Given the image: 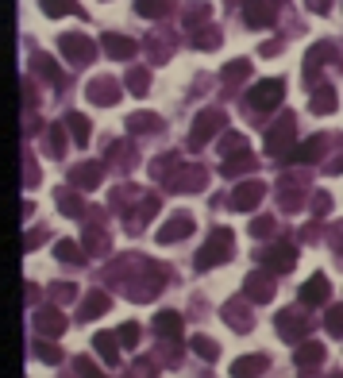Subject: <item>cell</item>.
<instances>
[{
  "label": "cell",
  "instance_id": "ac0fdd59",
  "mask_svg": "<svg viewBox=\"0 0 343 378\" xmlns=\"http://www.w3.org/2000/svg\"><path fill=\"white\" fill-rule=\"evenodd\" d=\"M62 324H66V320H62L58 313H39V328H54V332H62Z\"/></svg>",
  "mask_w": 343,
  "mask_h": 378
},
{
  "label": "cell",
  "instance_id": "5bb4252c",
  "mask_svg": "<svg viewBox=\"0 0 343 378\" xmlns=\"http://www.w3.org/2000/svg\"><path fill=\"white\" fill-rule=\"evenodd\" d=\"M42 12H47V16H62V12H77V8L70 0H42Z\"/></svg>",
  "mask_w": 343,
  "mask_h": 378
},
{
  "label": "cell",
  "instance_id": "e0dca14e",
  "mask_svg": "<svg viewBox=\"0 0 343 378\" xmlns=\"http://www.w3.org/2000/svg\"><path fill=\"white\" fill-rule=\"evenodd\" d=\"M135 8H139L143 16H159V12L166 8V4H162V0H135Z\"/></svg>",
  "mask_w": 343,
  "mask_h": 378
},
{
  "label": "cell",
  "instance_id": "cb8c5ba5",
  "mask_svg": "<svg viewBox=\"0 0 343 378\" xmlns=\"http://www.w3.org/2000/svg\"><path fill=\"white\" fill-rule=\"evenodd\" d=\"M193 347H197V352H201L205 359H212V355H216V344H209V340H197Z\"/></svg>",
  "mask_w": 343,
  "mask_h": 378
},
{
  "label": "cell",
  "instance_id": "9c48e42d",
  "mask_svg": "<svg viewBox=\"0 0 343 378\" xmlns=\"http://www.w3.org/2000/svg\"><path fill=\"white\" fill-rule=\"evenodd\" d=\"M154 328H159V332H170V336H177V332H182V317H177V313H159V317H154Z\"/></svg>",
  "mask_w": 343,
  "mask_h": 378
},
{
  "label": "cell",
  "instance_id": "4fadbf2b",
  "mask_svg": "<svg viewBox=\"0 0 343 378\" xmlns=\"http://www.w3.org/2000/svg\"><path fill=\"white\" fill-rule=\"evenodd\" d=\"M104 309H109V297H104V294H93L89 301H85V309H81V313H85V317H101Z\"/></svg>",
  "mask_w": 343,
  "mask_h": 378
},
{
  "label": "cell",
  "instance_id": "7c38bea8",
  "mask_svg": "<svg viewBox=\"0 0 343 378\" xmlns=\"http://www.w3.org/2000/svg\"><path fill=\"white\" fill-rule=\"evenodd\" d=\"M266 262L270 267H278V270H285L293 262V247H278V251H266Z\"/></svg>",
  "mask_w": 343,
  "mask_h": 378
},
{
  "label": "cell",
  "instance_id": "d4e9b609",
  "mask_svg": "<svg viewBox=\"0 0 343 378\" xmlns=\"http://www.w3.org/2000/svg\"><path fill=\"white\" fill-rule=\"evenodd\" d=\"M58 255H62V259H77V247L70 244V239H62V244H58Z\"/></svg>",
  "mask_w": 343,
  "mask_h": 378
},
{
  "label": "cell",
  "instance_id": "484cf974",
  "mask_svg": "<svg viewBox=\"0 0 343 378\" xmlns=\"http://www.w3.org/2000/svg\"><path fill=\"white\" fill-rule=\"evenodd\" d=\"M224 74H228V77H243V74H247V62H235V66H228Z\"/></svg>",
  "mask_w": 343,
  "mask_h": 378
},
{
  "label": "cell",
  "instance_id": "9a60e30c",
  "mask_svg": "<svg viewBox=\"0 0 343 378\" xmlns=\"http://www.w3.org/2000/svg\"><path fill=\"white\" fill-rule=\"evenodd\" d=\"M320 359H324V347L320 344H309L305 352H297V363H320Z\"/></svg>",
  "mask_w": 343,
  "mask_h": 378
},
{
  "label": "cell",
  "instance_id": "5b68a950",
  "mask_svg": "<svg viewBox=\"0 0 343 378\" xmlns=\"http://www.w3.org/2000/svg\"><path fill=\"white\" fill-rule=\"evenodd\" d=\"M93 344H97V352H101V355H104V359H109V363H116V355H120L116 332H101V336L93 340Z\"/></svg>",
  "mask_w": 343,
  "mask_h": 378
},
{
  "label": "cell",
  "instance_id": "4316f807",
  "mask_svg": "<svg viewBox=\"0 0 343 378\" xmlns=\"http://www.w3.org/2000/svg\"><path fill=\"white\" fill-rule=\"evenodd\" d=\"M328 4H332V0H309L312 12H328Z\"/></svg>",
  "mask_w": 343,
  "mask_h": 378
},
{
  "label": "cell",
  "instance_id": "52a82bcc",
  "mask_svg": "<svg viewBox=\"0 0 343 378\" xmlns=\"http://www.w3.org/2000/svg\"><path fill=\"white\" fill-rule=\"evenodd\" d=\"M259 197H262V185H247V189H235L232 194V205L235 209H251Z\"/></svg>",
  "mask_w": 343,
  "mask_h": 378
},
{
  "label": "cell",
  "instance_id": "7402d4cb",
  "mask_svg": "<svg viewBox=\"0 0 343 378\" xmlns=\"http://www.w3.org/2000/svg\"><path fill=\"white\" fill-rule=\"evenodd\" d=\"M77 185H97V166H89V170H77Z\"/></svg>",
  "mask_w": 343,
  "mask_h": 378
},
{
  "label": "cell",
  "instance_id": "8992f818",
  "mask_svg": "<svg viewBox=\"0 0 343 378\" xmlns=\"http://www.w3.org/2000/svg\"><path fill=\"white\" fill-rule=\"evenodd\" d=\"M189 232H193V220H189V216H182V220H170V224L159 232V239H162V244H170L174 235H189Z\"/></svg>",
  "mask_w": 343,
  "mask_h": 378
},
{
  "label": "cell",
  "instance_id": "30bf717a",
  "mask_svg": "<svg viewBox=\"0 0 343 378\" xmlns=\"http://www.w3.org/2000/svg\"><path fill=\"white\" fill-rule=\"evenodd\" d=\"M104 47H109V54H135V42L131 39H120V35H104Z\"/></svg>",
  "mask_w": 343,
  "mask_h": 378
},
{
  "label": "cell",
  "instance_id": "ba28073f",
  "mask_svg": "<svg viewBox=\"0 0 343 378\" xmlns=\"http://www.w3.org/2000/svg\"><path fill=\"white\" fill-rule=\"evenodd\" d=\"M289 135H293V120L285 116L282 124H278V132H274V135H266V147H270V151L278 155V151H282V143H285V139H289Z\"/></svg>",
  "mask_w": 343,
  "mask_h": 378
},
{
  "label": "cell",
  "instance_id": "8fae6325",
  "mask_svg": "<svg viewBox=\"0 0 343 378\" xmlns=\"http://www.w3.org/2000/svg\"><path fill=\"white\" fill-rule=\"evenodd\" d=\"M216 127H220V116H216V112H205V116H201V124H197V135H193V139L201 143L205 135H212Z\"/></svg>",
  "mask_w": 343,
  "mask_h": 378
},
{
  "label": "cell",
  "instance_id": "3957f363",
  "mask_svg": "<svg viewBox=\"0 0 343 378\" xmlns=\"http://www.w3.org/2000/svg\"><path fill=\"white\" fill-rule=\"evenodd\" d=\"M62 51L74 54V62H89L93 58V42L81 35H62Z\"/></svg>",
  "mask_w": 343,
  "mask_h": 378
},
{
  "label": "cell",
  "instance_id": "ffe728a7",
  "mask_svg": "<svg viewBox=\"0 0 343 378\" xmlns=\"http://www.w3.org/2000/svg\"><path fill=\"white\" fill-rule=\"evenodd\" d=\"M70 127H74V135H77V143H85V139H89V124H85L81 116H70Z\"/></svg>",
  "mask_w": 343,
  "mask_h": 378
},
{
  "label": "cell",
  "instance_id": "277c9868",
  "mask_svg": "<svg viewBox=\"0 0 343 378\" xmlns=\"http://www.w3.org/2000/svg\"><path fill=\"white\" fill-rule=\"evenodd\" d=\"M328 297V278H309V282H305L301 286V301H309V305H317V301H324Z\"/></svg>",
  "mask_w": 343,
  "mask_h": 378
},
{
  "label": "cell",
  "instance_id": "6da1fadb",
  "mask_svg": "<svg viewBox=\"0 0 343 378\" xmlns=\"http://www.w3.org/2000/svg\"><path fill=\"white\" fill-rule=\"evenodd\" d=\"M282 97H285V85L274 77V81H259V85H255L251 104H255V109H274V104L282 101Z\"/></svg>",
  "mask_w": 343,
  "mask_h": 378
},
{
  "label": "cell",
  "instance_id": "2e32d148",
  "mask_svg": "<svg viewBox=\"0 0 343 378\" xmlns=\"http://www.w3.org/2000/svg\"><path fill=\"white\" fill-rule=\"evenodd\" d=\"M120 344H124V347L139 344V324H124V328H120Z\"/></svg>",
  "mask_w": 343,
  "mask_h": 378
},
{
  "label": "cell",
  "instance_id": "d6986e66",
  "mask_svg": "<svg viewBox=\"0 0 343 378\" xmlns=\"http://www.w3.org/2000/svg\"><path fill=\"white\" fill-rule=\"evenodd\" d=\"M312 109H317V112H332V109H335V97H332V93H317Z\"/></svg>",
  "mask_w": 343,
  "mask_h": 378
},
{
  "label": "cell",
  "instance_id": "7a4b0ae2",
  "mask_svg": "<svg viewBox=\"0 0 343 378\" xmlns=\"http://www.w3.org/2000/svg\"><path fill=\"white\" fill-rule=\"evenodd\" d=\"M232 232H228V228H220L216 232V247H205L201 255H197V267H216L220 259H228V251H232Z\"/></svg>",
  "mask_w": 343,
  "mask_h": 378
},
{
  "label": "cell",
  "instance_id": "603a6c76",
  "mask_svg": "<svg viewBox=\"0 0 343 378\" xmlns=\"http://www.w3.org/2000/svg\"><path fill=\"white\" fill-rule=\"evenodd\" d=\"M328 328H332V332H343V309L328 313Z\"/></svg>",
  "mask_w": 343,
  "mask_h": 378
},
{
  "label": "cell",
  "instance_id": "44dd1931",
  "mask_svg": "<svg viewBox=\"0 0 343 378\" xmlns=\"http://www.w3.org/2000/svg\"><path fill=\"white\" fill-rule=\"evenodd\" d=\"M239 370H243V375H255V370H262V359L255 355V359H243V363H235V375H239Z\"/></svg>",
  "mask_w": 343,
  "mask_h": 378
}]
</instances>
